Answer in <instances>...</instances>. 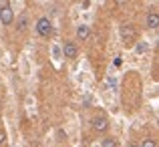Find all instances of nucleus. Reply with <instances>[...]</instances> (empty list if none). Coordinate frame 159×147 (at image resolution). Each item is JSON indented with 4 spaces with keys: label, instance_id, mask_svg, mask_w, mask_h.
I'll return each mask as SVG.
<instances>
[{
    "label": "nucleus",
    "instance_id": "f257e3e1",
    "mask_svg": "<svg viewBox=\"0 0 159 147\" xmlns=\"http://www.w3.org/2000/svg\"><path fill=\"white\" fill-rule=\"evenodd\" d=\"M119 36L125 48H133L135 43L139 40V28L133 22H121L119 24Z\"/></svg>",
    "mask_w": 159,
    "mask_h": 147
},
{
    "label": "nucleus",
    "instance_id": "f03ea898",
    "mask_svg": "<svg viewBox=\"0 0 159 147\" xmlns=\"http://www.w3.org/2000/svg\"><path fill=\"white\" fill-rule=\"evenodd\" d=\"M89 125H91V131H93L95 135L103 137V135H109V129H111V119H109L107 113L99 111V113H95V115L91 117Z\"/></svg>",
    "mask_w": 159,
    "mask_h": 147
},
{
    "label": "nucleus",
    "instance_id": "7ed1b4c3",
    "mask_svg": "<svg viewBox=\"0 0 159 147\" xmlns=\"http://www.w3.org/2000/svg\"><path fill=\"white\" fill-rule=\"evenodd\" d=\"M34 32L40 36V39H51L52 32H54L52 20L48 18V16H40V18L34 22Z\"/></svg>",
    "mask_w": 159,
    "mask_h": 147
},
{
    "label": "nucleus",
    "instance_id": "20e7f679",
    "mask_svg": "<svg viewBox=\"0 0 159 147\" xmlns=\"http://www.w3.org/2000/svg\"><path fill=\"white\" fill-rule=\"evenodd\" d=\"M16 20L14 10H12L10 0H0V24L2 26H12Z\"/></svg>",
    "mask_w": 159,
    "mask_h": 147
},
{
    "label": "nucleus",
    "instance_id": "39448f33",
    "mask_svg": "<svg viewBox=\"0 0 159 147\" xmlns=\"http://www.w3.org/2000/svg\"><path fill=\"white\" fill-rule=\"evenodd\" d=\"M79 54H81V48H79V43L77 40H62V57L66 58V61H77Z\"/></svg>",
    "mask_w": 159,
    "mask_h": 147
},
{
    "label": "nucleus",
    "instance_id": "423d86ee",
    "mask_svg": "<svg viewBox=\"0 0 159 147\" xmlns=\"http://www.w3.org/2000/svg\"><path fill=\"white\" fill-rule=\"evenodd\" d=\"M143 28H145V30H157V28H159V10L151 8V10L145 12Z\"/></svg>",
    "mask_w": 159,
    "mask_h": 147
},
{
    "label": "nucleus",
    "instance_id": "0eeeda50",
    "mask_svg": "<svg viewBox=\"0 0 159 147\" xmlns=\"http://www.w3.org/2000/svg\"><path fill=\"white\" fill-rule=\"evenodd\" d=\"M91 34H93V30H91L89 24H79L77 30H75V39H77V43H87V40L91 39Z\"/></svg>",
    "mask_w": 159,
    "mask_h": 147
},
{
    "label": "nucleus",
    "instance_id": "6e6552de",
    "mask_svg": "<svg viewBox=\"0 0 159 147\" xmlns=\"http://www.w3.org/2000/svg\"><path fill=\"white\" fill-rule=\"evenodd\" d=\"M14 22H16V32H20V34H22V32H26L28 28H30V20H28V16H26V14L18 16Z\"/></svg>",
    "mask_w": 159,
    "mask_h": 147
},
{
    "label": "nucleus",
    "instance_id": "1a4fd4ad",
    "mask_svg": "<svg viewBox=\"0 0 159 147\" xmlns=\"http://www.w3.org/2000/svg\"><path fill=\"white\" fill-rule=\"evenodd\" d=\"M101 147H119V139L115 135H103Z\"/></svg>",
    "mask_w": 159,
    "mask_h": 147
},
{
    "label": "nucleus",
    "instance_id": "9d476101",
    "mask_svg": "<svg viewBox=\"0 0 159 147\" xmlns=\"http://www.w3.org/2000/svg\"><path fill=\"white\" fill-rule=\"evenodd\" d=\"M139 143H141V147H157V139H153L151 135H145Z\"/></svg>",
    "mask_w": 159,
    "mask_h": 147
},
{
    "label": "nucleus",
    "instance_id": "9b49d317",
    "mask_svg": "<svg viewBox=\"0 0 159 147\" xmlns=\"http://www.w3.org/2000/svg\"><path fill=\"white\" fill-rule=\"evenodd\" d=\"M4 143H6V131H4V129L0 127V147H2Z\"/></svg>",
    "mask_w": 159,
    "mask_h": 147
},
{
    "label": "nucleus",
    "instance_id": "f8f14e48",
    "mask_svg": "<svg viewBox=\"0 0 159 147\" xmlns=\"http://www.w3.org/2000/svg\"><path fill=\"white\" fill-rule=\"evenodd\" d=\"M127 147H141V143H139V141H129Z\"/></svg>",
    "mask_w": 159,
    "mask_h": 147
},
{
    "label": "nucleus",
    "instance_id": "ddd939ff",
    "mask_svg": "<svg viewBox=\"0 0 159 147\" xmlns=\"http://www.w3.org/2000/svg\"><path fill=\"white\" fill-rule=\"evenodd\" d=\"M115 2H117V4H119V6H123V4H127V2H129V0H115Z\"/></svg>",
    "mask_w": 159,
    "mask_h": 147
},
{
    "label": "nucleus",
    "instance_id": "4468645a",
    "mask_svg": "<svg viewBox=\"0 0 159 147\" xmlns=\"http://www.w3.org/2000/svg\"><path fill=\"white\" fill-rule=\"evenodd\" d=\"M155 50L159 53V39H157V43H155Z\"/></svg>",
    "mask_w": 159,
    "mask_h": 147
}]
</instances>
